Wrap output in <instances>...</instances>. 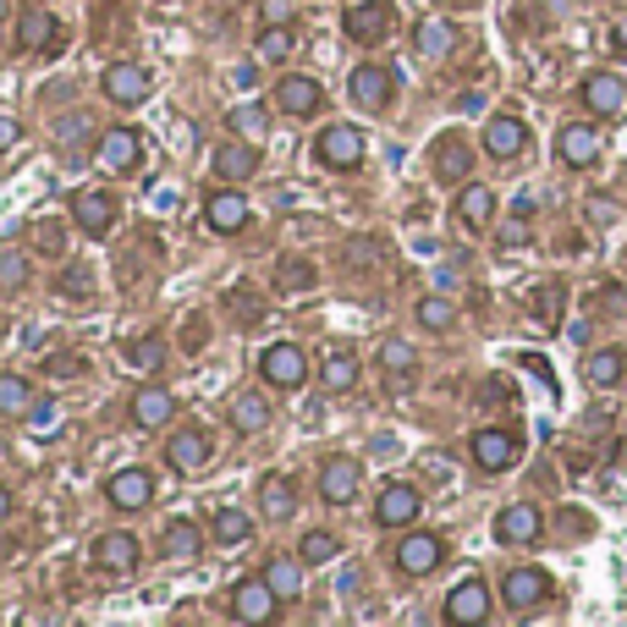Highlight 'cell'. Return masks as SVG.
<instances>
[{"label": "cell", "instance_id": "obj_1", "mask_svg": "<svg viewBox=\"0 0 627 627\" xmlns=\"http://www.w3.org/2000/svg\"><path fill=\"white\" fill-rule=\"evenodd\" d=\"M95 165L111 176H138L143 171V133L138 127H111L95 143Z\"/></svg>", "mask_w": 627, "mask_h": 627}, {"label": "cell", "instance_id": "obj_2", "mask_svg": "<svg viewBox=\"0 0 627 627\" xmlns=\"http://www.w3.org/2000/svg\"><path fill=\"white\" fill-rule=\"evenodd\" d=\"M259 380H264V386H276V391H298V386L309 380V358H303V347H292V341L264 347V352H259Z\"/></svg>", "mask_w": 627, "mask_h": 627}, {"label": "cell", "instance_id": "obj_3", "mask_svg": "<svg viewBox=\"0 0 627 627\" xmlns=\"http://www.w3.org/2000/svg\"><path fill=\"white\" fill-rule=\"evenodd\" d=\"M314 160H319L325 171H358V165H364V133L347 127V122L325 127V133L314 138Z\"/></svg>", "mask_w": 627, "mask_h": 627}, {"label": "cell", "instance_id": "obj_4", "mask_svg": "<svg viewBox=\"0 0 627 627\" xmlns=\"http://www.w3.org/2000/svg\"><path fill=\"white\" fill-rule=\"evenodd\" d=\"M341 28H347L352 45H380L397 28V7H391V0H358V7L341 17Z\"/></svg>", "mask_w": 627, "mask_h": 627}, {"label": "cell", "instance_id": "obj_5", "mask_svg": "<svg viewBox=\"0 0 627 627\" xmlns=\"http://www.w3.org/2000/svg\"><path fill=\"white\" fill-rule=\"evenodd\" d=\"M210 457H215V446H210L204 429H171V435H165V468H176L183 479L204 474Z\"/></svg>", "mask_w": 627, "mask_h": 627}, {"label": "cell", "instance_id": "obj_6", "mask_svg": "<svg viewBox=\"0 0 627 627\" xmlns=\"http://www.w3.org/2000/svg\"><path fill=\"white\" fill-rule=\"evenodd\" d=\"M468 452H474V463H479L485 474H506V468L517 463V452H523V440H517L512 429H501V424H485V429H474Z\"/></svg>", "mask_w": 627, "mask_h": 627}, {"label": "cell", "instance_id": "obj_7", "mask_svg": "<svg viewBox=\"0 0 627 627\" xmlns=\"http://www.w3.org/2000/svg\"><path fill=\"white\" fill-rule=\"evenodd\" d=\"M88 556H95V567L111 573V578H133L138 562H143V546L133 540L127 528H111V534H100V540H95V551H88Z\"/></svg>", "mask_w": 627, "mask_h": 627}, {"label": "cell", "instance_id": "obj_8", "mask_svg": "<svg viewBox=\"0 0 627 627\" xmlns=\"http://www.w3.org/2000/svg\"><path fill=\"white\" fill-rule=\"evenodd\" d=\"M100 88H105L111 105H143V100L154 95V77H149V66H138V61H116V66H105Z\"/></svg>", "mask_w": 627, "mask_h": 627}, {"label": "cell", "instance_id": "obj_9", "mask_svg": "<svg viewBox=\"0 0 627 627\" xmlns=\"http://www.w3.org/2000/svg\"><path fill=\"white\" fill-rule=\"evenodd\" d=\"M352 100L364 105V111H386L397 100V72L380 66V61H364L352 72Z\"/></svg>", "mask_w": 627, "mask_h": 627}, {"label": "cell", "instance_id": "obj_10", "mask_svg": "<svg viewBox=\"0 0 627 627\" xmlns=\"http://www.w3.org/2000/svg\"><path fill=\"white\" fill-rule=\"evenodd\" d=\"M281 611V594L271 589V578H242L231 589V616L237 622H271Z\"/></svg>", "mask_w": 627, "mask_h": 627}, {"label": "cell", "instance_id": "obj_11", "mask_svg": "<svg viewBox=\"0 0 627 627\" xmlns=\"http://www.w3.org/2000/svg\"><path fill=\"white\" fill-rule=\"evenodd\" d=\"M248 221H253V204H248L237 188H221V193H210V199H204V226H210V231L237 237Z\"/></svg>", "mask_w": 627, "mask_h": 627}, {"label": "cell", "instance_id": "obj_12", "mask_svg": "<svg viewBox=\"0 0 627 627\" xmlns=\"http://www.w3.org/2000/svg\"><path fill=\"white\" fill-rule=\"evenodd\" d=\"M105 501H111L116 512H143V506L154 501V474H149V468H122V474H111V479H105Z\"/></svg>", "mask_w": 627, "mask_h": 627}, {"label": "cell", "instance_id": "obj_13", "mask_svg": "<svg viewBox=\"0 0 627 627\" xmlns=\"http://www.w3.org/2000/svg\"><path fill=\"white\" fill-rule=\"evenodd\" d=\"M540 528H546V517H540V506H528V501H512V506L496 512V540L501 546H534V540H540Z\"/></svg>", "mask_w": 627, "mask_h": 627}, {"label": "cell", "instance_id": "obj_14", "mask_svg": "<svg viewBox=\"0 0 627 627\" xmlns=\"http://www.w3.org/2000/svg\"><path fill=\"white\" fill-rule=\"evenodd\" d=\"M501 600H506L512 611H534V605L551 600V578H546L540 567H512V573L501 578Z\"/></svg>", "mask_w": 627, "mask_h": 627}, {"label": "cell", "instance_id": "obj_15", "mask_svg": "<svg viewBox=\"0 0 627 627\" xmlns=\"http://www.w3.org/2000/svg\"><path fill=\"white\" fill-rule=\"evenodd\" d=\"M440 562H446V540H440V534H407V540L397 546V567L407 578H429Z\"/></svg>", "mask_w": 627, "mask_h": 627}, {"label": "cell", "instance_id": "obj_16", "mask_svg": "<svg viewBox=\"0 0 627 627\" xmlns=\"http://www.w3.org/2000/svg\"><path fill=\"white\" fill-rule=\"evenodd\" d=\"M210 165H215L221 183H248V176L259 171V143H248V138H226V143H215Z\"/></svg>", "mask_w": 627, "mask_h": 627}, {"label": "cell", "instance_id": "obj_17", "mask_svg": "<svg viewBox=\"0 0 627 627\" xmlns=\"http://www.w3.org/2000/svg\"><path fill=\"white\" fill-rule=\"evenodd\" d=\"M72 221H77V231H88V237H105V231L116 226V199H111L105 188H88V193L72 199Z\"/></svg>", "mask_w": 627, "mask_h": 627}, {"label": "cell", "instance_id": "obj_18", "mask_svg": "<svg viewBox=\"0 0 627 627\" xmlns=\"http://www.w3.org/2000/svg\"><path fill=\"white\" fill-rule=\"evenodd\" d=\"M358 485H364V468H358L352 457H325V463H319V496H325L330 506H347V501L358 496Z\"/></svg>", "mask_w": 627, "mask_h": 627}, {"label": "cell", "instance_id": "obj_19", "mask_svg": "<svg viewBox=\"0 0 627 627\" xmlns=\"http://www.w3.org/2000/svg\"><path fill=\"white\" fill-rule=\"evenodd\" d=\"M485 616H490V589L479 578H463L452 594H446V622L468 627V622H485Z\"/></svg>", "mask_w": 627, "mask_h": 627}, {"label": "cell", "instance_id": "obj_20", "mask_svg": "<svg viewBox=\"0 0 627 627\" xmlns=\"http://www.w3.org/2000/svg\"><path fill=\"white\" fill-rule=\"evenodd\" d=\"M23 55H39V50H55V12L50 7H23L17 17V39H12Z\"/></svg>", "mask_w": 627, "mask_h": 627}, {"label": "cell", "instance_id": "obj_21", "mask_svg": "<svg viewBox=\"0 0 627 627\" xmlns=\"http://www.w3.org/2000/svg\"><path fill=\"white\" fill-rule=\"evenodd\" d=\"M556 154H562V165L589 171V165L600 160V133H594L589 122H573V127H562V133H556Z\"/></svg>", "mask_w": 627, "mask_h": 627}, {"label": "cell", "instance_id": "obj_22", "mask_svg": "<svg viewBox=\"0 0 627 627\" xmlns=\"http://www.w3.org/2000/svg\"><path fill=\"white\" fill-rule=\"evenodd\" d=\"M418 506H424V501H418L413 485H386V490L375 496V523H380V528H407V523L418 517Z\"/></svg>", "mask_w": 627, "mask_h": 627}, {"label": "cell", "instance_id": "obj_23", "mask_svg": "<svg viewBox=\"0 0 627 627\" xmlns=\"http://www.w3.org/2000/svg\"><path fill=\"white\" fill-rule=\"evenodd\" d=\"M319 100H325V88L314 83V77H303V72H292V77H281V88H276V105H281V116H314L319 111Z\"/></svg>", "mask_w": 627, "mask_h": 627}, {"label": "cell", "instance_id": "obj_24", "mask_svg": "<svg viewBox=\"0 0 627 627\" xmlns=\"http://www.w3.org/2000/svg\"><path fill=\"white\" fill-rule=\"evenodd\" d=\"M578 95H584V111H594V116H616L627 105V88H622L616 72H589Z\"/></svg>", "mask_w": 627, "mask_h": 627}, {"label": "cell", "instance_id": "obj_25", "mask_svg": "<svg viewBox=\"0 0 627 627\" xmlns=\"http://www.w3.org/2000/svg\"><path fill=\"white\" fill-rule=\"evenodd\" d=\"M259 512L271 523H287L298 512V479L292 474H264L259 479Z\"/></svg>", "mask_w": 627, "mask_h": 627}, {"label": "cell", "instance_id": "obj_26", "mask_svg": "<svg viewBox=\"0 0 627 627\" xmlns=\"http://www.w3.org/2000/svg\"><path fill=\"white\" fill-rule=\"evenodd\" d=\"M528 149V127L517 122V116H490V127H485V154L490 160H517Z\"/></svg>", "mask_w": 627, "mask_h": 627}, {"label": "cell", "instance_id": "obj_27", "mask_svg": "<svg viewBox=\"0 0 627 627\" xmlns=\"http://www.w3.org/2000/svg\"><path fill=\"white\" fill-rule=\"evenodd\" d=\"M496 221V193L485 183H463L457 188V226L463 231H485Z\"/></svg>", "mask_w": 627, "mask_h": 627}, {"label": "cell", "instance_id": "obj_28", "mask_svg": "<svg viewBox=\"0 0 627 627\" xmlns=\"http://www.w3.org/2000/svg\"><path fill=\"white\" fill-rule=\"evenodd\" d=\"M199 551H204V528H199V523L176 517V523L160 528V556H171V562H193Z\"/></svg>", "mask_w": 627, "mask_h": 627}, {"label": "cell", "instance_id": "obj_29", "mask_svg": "<svg viewBox=\"0 0 627 627\" xmlns=\"http://www.w3.org/2000/svg\"><path fill=\"white\" fill-rule=\"evenodd\" d=\"M468 171H474V149L452 133V138H440L435 143V176H440V183H468Z\"/></svg>", "mask_w": 627, "mask_h": 627}, {"label": "cell", "instance_id": "obj_30", "mask_svg": "<svg viewBox=\"0 0 627 627\" xmlns=\"http://www.w3.org/2000/svg\"><path fill=\"white\" fill-rule=\"evenodd\" d=\"M413 50H418L424 61H446V55L457 50V28L440 23V17H424V23L413 28Z\"/></svg>", "mask_w": 627, "mask_h": 627}, {"label": "cell", "instance_id": "obj_31", "mask_svg": "<svg viewBox=\"0 0 627 627\" xmlns=\"http://www.w3.org/2000/svg\"><path fill=\"white\" fill-rule=\"evenodd\" d=\"M226 418H231L237 435H259L264 424H271V402H264L259 391H237V397L226 402Z\"/></svg>", "mask_w": 627, "mask_h": 627}, {"label": "cell", "instance_id": "obj_32", "mask_svg": "<svg viewBox=\"0 0 627 627\" xmlns=\"http://www.w3.org/2000/svg\"><path fill=\"white\" fill-rule=\"evenodd\" d=\"M171 413H176V402H171L165 386H138V397H133V424L138 429H160Z\"/></svg>", "mask_w": 627, "mask_h": 627}, {"label": "cell", "instance_id": "obj_33", "mask_svg": "<svg viewBox=\"0 0 627 627\" xmlns=\"http://www.w3.org/2000/svg\"><path fill=\"white\" fill-rule=\"evenodd\" d=\"M303 556H287V551H276L271 562H264V578H271V589L281 594V600H298L303 594Z\"/></svg>", "mask_w": 627, "mask_h": 627}, {"label": "cell", "instance_id": "obj_34", "mask_svg": "<svg viewBox=\"0 0 627 627\" xmlns=\"http://www.w3.org/2000/svg\"><path fill=\"white\" fill-rule=\"evenodd\" d=\"M319 386H325V391H352V386H358V358H352L347 347H330V352H325Z\"/></svg>", "mask_w": 627, "mask_h": 627}, {"label": "cell", "instance_id": "obj_35", "mask_svg": "<svg viewBox=\"0 0 627 627\" xmlns=\"http://www.w3.org/2000/svg\"><path fill=\"white\" fill-rule=\"evenodd\" d=\"M375 364H380V375H391V380H407V375L418 369V352H413L402 336H386V341H380V352H375Z\"/></svg>", "mask_w": 627, "mask_h": 627}, {"label": "cell", "instance_id": "obj_36", "mask_svg": "<svg viewBox=\"0 0 627 627\" xmlns=\"http://www.w3.org/2000/svg\"><path fill=\"white\" fill-rule=\"evenodd\" d=\"M276 292H281V298H303V292H314V264L298 259V253H287V259L276 264Z\"/></svg>", "mask_w": 627, "mask_h": 627}, {"label": "cell", "instance_id": "obj_37", "mask_svg": "<svg viewBox=\"0 0 627 627\" xmlns=\"http://www.w3.org/2000/svg\"><path fill=\"white\" fill-rule=\"evenodd\" d=\"M622 375H627V352H616V347H605V352H594L589 364H584V380L589 386H600V391H611V386H622Z\"/></svg>", "mask_w": 627, "mask_h": 627}, {"label": "cell", "instance_id": "obj_38", "mask_svg": "<svg viewBox=\"0 0 627 627\" xmlns=\"http://www.w3.org/2000/svg\"><path fill=\"white\" fill-rule=\"evenodd\" d=\"M292 45H298V28L271 23V28H264V34L253 39V61H264V66H271V61H287V55H292Z\"/></svg>", "mask_w": 627, "mask_h": 627}, {"label": "cell", "instance_id": "obj_39", "mask_svg": "<svg viewBox=\"0 0 627 627\" xmlns=\"http://www.w3.org/2000/svg\"><path fill=\"white\" fill-rule=\"evenodd\" d=\"M226 127H231V138H248V143H264V133H271V111H264L259 100H253V105H237V111L226 116Z\"/></svg>", "mask_w": 627, "mask_h": 627}, {"label": "cell", "instance_id": "obj_40", "mask_svg": "<svg viewBox=\"0 0 627 627\" xmlns=\"http://www.w3.org/2000/svg\"><path fill=\"white\" fill-rule=\"evenodd\" d=\"M34 281V264L23 248H0V292H28Z\"/></svg>", "mask_w": 627, "mask_h": 627}, {"label": "cell", "instance_id": "obj_41", "mask_svg": "<svg viewBox=\"0 0 627 627\" xmlns=\"http://www.w3.org/2000/svg\"><path fill=\"white\" fill-rule=\"evenodd\" d=\"M210 534H215L221 546H242L248 534H253V517H248V512H237V506H221V512H215V523H210Z\"/></svg>", "mask_w": 627, "mask_h": 627}, {"label": "cell", "instance_id": "obj_42", "mask_svg": "<svg viewBox=\"0 0 627 627\" xmlns=\"http://www.w3.org/2000/svg\"><path fill=\"white\" fill-rule=\"evenodd\" d=\"M298 556H303L309 567H330V562L341 556V546H336V534H325V528H309L303 540H298Z\"/></svg>", "mask_w": 627, "mask_h": 627}, {"label": "cell", "instance_id": "obj_43", "mask_svg": "<svg viewBox=\"0 0 627 627\" xmlns=\"http://www.w3.org/2000/svg\"><path fill=\"white\" fill-rule=\"evenodd\" d=\"M28 242H34V253H45V259H61V253H66L61 221H34V226H28Z\"/></svg>", "mask_w": 627, "mask_h": 627}, {"label": "cell", "instance_id": "obj_44", "mask_svg": "<svg viewBox=\"0 0 627 627\" xmlns=\"http://www.w3.org/2000/svg\"><path fill=\"white\" fill-rule=\"evenodd\" d=\"M413 314H418V325H424V330H435V336L457 325V309H452V303H446V298H424V303H418Z\"/></svg>", "mask_w": 627, "mask_h": 627}, {"label": "cell", "instance_id": "obj_45", "mask_svg": "<svg viewBox=\"0 0 627 627\" xmlns=\"http://www.w3.org/2000/svg\"><path fill=\"white\" fill-rule=\"evenodd\" d=\"M34 402V386L23 375H0V413H28Z\"/></svg>", "mask_w": 627, "mask_h": 627}, {"label": "cell", "instance_id": "obj_46", "mask_svg": "<svg viewBox=\"0 0 627 627\" xmlns=\"http://www.w3.org/2000/svg\"><path fill=\"white\" fill-rule=\"evenodd\" d=\"M122 358H127L133 369H154L160 358H165V341H160V336H138V341H127V347H122Z\"/></svg>", "mask_w": 627, "mask_h": 627}, {"label": "cell", "instance_id": "obj_47", "mask_svg": "<svg viewBox=\"0 0 627 627\" xmlns=\"http://www.w3.org/2000/svg\"><path fill=\"white\" fill-rule=\"evenodd\" d=\"M28 429H34L39 440H55V435H61V407H55V402H28Z\"/></svg>", "mask_w": 627, "mask_h": 627}, {"label": "cell", "instance_id": "obj_48", "mask_svg": "<svg viewBox=\"0 0 627 627\" xmlns=\"http://www.w3.org/2000/svg\"><path fill=\"white\" fill-rule=\"evenodd\" d=\"M61 298L66 303H88V298H95V276H88L83 264H77V271H66L61 276Z\"/></svg>", "mask_w": 627, "mask_h": 627}, {"label": "cell", "instance_id": "obj_49", "mask_svg": "<svg viewBox=\"0 0 627 627\" xmlns=\"http://www.w3.org/2000/svg\"><path fill=\"white\" fill-rule=\"evenodd\" d=\"M226 303H231V314H237L242 325H259V319H264V298H248V287H231Z\"/></svg>", "mask_w": 627, "mask_h": 627}, {"label": "cell", "instance_id": "obj_50", "mask_svg": "<svg viewBox=\"0 0 627 627\" xmlns=\"http://www.w3.org/2000/svg\"><path fill=\"white\" fill-rule=\"evenodd\" d=\"M534 314H540L546 325H556V314H562V287H534V303H528Z\"/></svg>", "mask_w": 627, "mask_h": 627}, {"label": "cell", "instance_id": "obj_51", "mask_svg": "<svg viewBox=\"0 0 627 627\" xmlns=\"http://www.w3.org/2000/svg\"><path fill=\"white\" fill-rule=\"evenodd\" d=\"M50 375H88V358H77V352H66V358H50Z\"/></svg>", "mask_w": 627, "mask_h": 627}, {"label": "cell", "instance_id": "obj_52", "mask_svg": "<svg viewBox=\"0 0 627 627\" xmlns=\"http://www.w3.org/2000/svg\"><path fill=\"white\" fill-rule=\"evenodd\" d=\"M17 138H23V122L17 116H0V154L17 149Z\"/></svg>", "mask_w": 627, "mask_h": 627}, {"label": "cell", "instance_id": "obj_53", "mask_svg": "<svg viewBox=\"0 0 627 627\" xmlns=\"http://www.w3.org/2000/svg\"><path fill=\"white\" fill-rule=\"evenodd\" d=\"M61 143H77V138H88V116L77 111V122H61V133H55Z\"/></svg>", "mask_w": 627, "mask_h": 627}, {"label": "cell", "instance_id": "obj_54", "mask_svg": "<svg viewBox=\"0 0 627 627\" xmlns=\"http://www.w3.org/2000/svg\"><path fill=\"white\" fill-rule=\"evenodd\" d=\"M199 347H204V319L193 314V319H188V330H183V352H199Z\"/></svg>", "mask_w": 627, "mask_h": 627}, {"label": "cell", "instance_id": "obj_55", "mask_svg": "<svg viewBox=\"0 0 627 627\" xmlns=\"http://www.w3.org/2000/svg\"><path fill=\"white\" fill-rule=\"evenodd\" d=\"M523 242H528V226H523V215H517V221L501 231V248H523Z\"/></svg>", "mask_w": 627, "mask_h": 627}, {"label": "cell", "instance_id": "obj_56", "mask_svg": "<svg viewBox=\"0 0 627 627\" xmlns=\"http://www.w3.org/2000/svg\"><path fill=\"white\" fill-rule=\"evenodd\" d=\"M358 589H364V573L347 567V573H341V594H358Z\"/></svg>", "mask_w": 627, "mask_h": 627}, {"label": "cell", "instance_id": "obj_57", "mask_svg": "<svg viewBox=\"0 0 627 627\" xmlns=\"http://www.w3.org/2000/svg\"><path fill=\"white\" fill-rule=\"evenodd\" d=\"M264 12H271V17H276V23H281V17H287V12H292V0H264Z\"/></svg>", "mask_w": 627, "mask_h": 627}, {"label": "cell", "instance_id": "obj_58", "mask_svg": "<svg viewBox=\"0 0 627 627\" xmlns=\"http://www.w3.org/2000/svg\"><path fill=\"white\" fill-rule=\"evenodd\" d=\"M611 45H616V50H627V17H622V23L611 28Z\"/></svg>", "mask_w": 627, "mask_h": 627}, {"label": "cell", "instance_id": "obj_59", "mask_svg": "<svg viewBox=\"0 0 627 627\" xmlns=\"http://www.w3.org/2000/svg\"><path fill=\"white\" fill-rule=\"evenodd\" d=\"M7 517H12V490L0 485V523H7Z\"/></svg>", "mask_w": 627, "mask_h": 627}, {"label": "cell", "instance_id": "obj_60", "mask_svg": "<svg viewBox=\"0 0 627 627\" xmlns=\"http://www.w3.org/2000/svg\"><path fill=\"white\" fill-rule=\"evenodd\" d=\"M7 463H12V446H7V440H0V468H7Z\"/></svg>", "mask_w": 627, "mask_h": 627}, {"label": "cell", "instance_id": "obj_61", "mask_svg": "<svg viewBox=\"0 0 627 627\" xmlns=\"http://www.w3.org/2000/svg\"><path fill=\"white\" fill-rule=\"evenodd\" d=\"M0 341H7V319H0Z\"/></svg>", "mask_w": 627, "mask_h": 627}, {"label": "cell", "instance_id": "obj_62", "mask_svg": "<svg viewBox=\"0 0 627 627\" xmlns=\"http://www.w3.org/2000/svg\"><path fill=\"white\" fill-rule=\"evenodd\" d=\"M0 17H7V0H0Z\"/></svg>", "mask_w": 627, "mask_h": 627}]
</instances>
